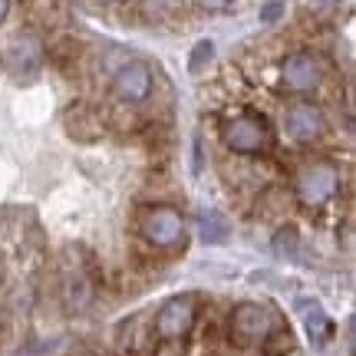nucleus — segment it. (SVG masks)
Returning a JSON list of instances; mask_svg holds the SVG:
<instances>
[{"label": "nucleus", "mask_w": 356, "mask_h": 356, "mask_svg": "<svg viewBox=\"0 0 356 356\" xmlns=\"http://www.w3.org/2000/svg\"><path fill=\"white\" fill-rule=\"evenodd\" d=\"M340 185H343V172L337 162H327V159H317V162H307L297 178H293V198L307 208H323L330 204L337 195H340Z\"/></svg>", "instance_id": "7ed1b4c3"}, {"label": "nucleus", "mask_w": 356, "mask_h": 356, "mask_svg": "<svg viewBox=\"0 0 356 356\" xmlns=\"http://www.w3.org/2000/svg\"><path fill=\"white\" fill-rule=\"evenodd\" d=\"M274 17H277V3H270V7L264 10V20H274Z\"/></svg>", "instance_id": "412c9836"}, {"label": "nucleus", "mask_w": 356, "mask_h": 356, "mask_svg": "<svg viewBox=\"0 0 356 356\" xmlns=\"http://www.w3.org/2000/svg\"><path fill=\"white\" fill-rule=\"evenodd\" d=\"M0 60L7 70L13 73H33L43 60H47V47H43V37L37 30H17L3 40L0 47Z\"/></svg>", "instance_id": "6e6552de"}, {"label": "nucleus", "mask_w": 356, "mask_h": 356, "mask_svg": "<svg viewBox=\"0 0 356 356\" xmlns=\"http://www.w3.org/2000/svg\"><path fill=\"white\" fill-rule=\"evenodd\" d=\"M86 356H92V353H86Z\"/></svg>", "instance_id": "5701e85b"}, {"label": "nucleus", "mask_w": 356, "mask_h": 356, "mask_svg": "<svg viewBox=\"0 0 356 356\" xmlns=\"http://www.w3.org/2000/svg\"><path fill=\"white\" fill-rule=\"evenodd\" d=\"M280 126L293 145H314L327 136V115L314 102H293V106H287Z\"/></svg>", "instance_id": "0eeeda50"}, {"label": "nucleus", "mask_w": 356, "mask_h": 356, "mask_svg": "<svg viewBox=\"0 0 356 356\" xmlns=\"http://www.w3.org/2000/svg\"><path fill=\"white\" fill-rule=\"evenodd\" d=\"M102 3H122V0H102Z\"/></svg>", "instance_id": "4be33fe9"}, {"label": "nucleus", "mask_w": 356, "mask_h": 356, "mask_svg": "<svg viewBox=\"0 0 356 356\" xmlns=\"http://www.w3.org/2000/svg\"><path fill=\"white\" fill-rule=\"evenodd\" d=\"M63 129L73 142H83V145H92L99 142L106 132H109V122H106V113L89 106V102H73L63 113Z\"/></svg>", "instance_id": "1a4fd4ad"}, {"label": "nucleus", "mask_w": 356, "mask_h": 356, "mask_svg": "<svg viewBox=\"0 0 356 356\" xmlns=\"http://www.w3.org/2000/svg\"><path fill=\"white\" fill-rule=\"evenodd\" d=\"M198 323V300L185 293V297H172L168 304L152 317V333L155 340H185Z\"/></svg>", "instance_id": "423d86ee"}, {"label": "nucleus", "mask_w": 356, "mask_h": 356, "mask_svg": "<svg viewBox=\"0 0 356 356\" xmlns=\"http://www.w3.org/2000/svg\"><path fill=\"white\" fill-rule=\"evenodd\" d=\"M280 83L291 96H310L323 86V63L310 50H293L280 63Z\"/></svg>", "instance_id": "39448f33"}, {"label": "nucleus", "mask_w": 356, "mask_h": 356, "mask_svg": "<svg viewBox=\"0 0 356 356\" xmlns=\"http://www.w3.org/2000/svg\"><path fill=\"white\" fill-rule=\"evenodd\" d=\"M113 96L122 106H139L152 96V70L145 63H122L113 76Z\"/></svg>", "instance_id": "9d476101"}, {"label": "nucleus", "mask_w": 356, "mask_h": 356, "mask_svg": "<svg viewBox=\"0 0 356 356\" xmlns=\"http://www.w3.org/2000/svg\"><path fill=\"white\" fill-rule=\"evenodd\" d=\"M195 7L204 13H228L238 7V0H195Z\"/></svg>", "instance_id": "a211bd4d"}, {"label": "nucleus", "mask_w": 356, "mask_h": 356, "mask_svg": "<svg viewBox=\"0 0 356 356\" xmlns=\"http://www.w3.org/2000/svg\"><path fill=\"white\" fill-rule=\"evenodd\" d=\"M208 60H211V43H208V40H202V43L195 47V53H191V70H195V73H202Z\"/></svg>", "instance_id": "6ab92c4d"}, {"label": "nucleus", "mask_w": 356, "mask_h": 356, "mask_svg": "<svg viewBox=\"0 0 356 356\" xmlns=\"http://www.w3.org/2000/svg\"><path fill=\"white\" fill-rule=\"evenodd\" d=\"M122 346H126L132 356H149V350L155 346L152 323H145L142 317H136L132 323H126V327H122Z\"/></svg>", "instance_id": "f8f14e48"}, {"label": "nucleus", "mask_w": 356, "mask_h": 356, "mask_svg": "<svg viewBox=\"0 0 356 356\" xmlns=\"http://www.w3.org/2000/svg\"><path fill=\"white\" fill-rule=\"evenodd\" d=\"M261 346H264V356H287L293 353V333L287 327H274Z\"/></svg>", "instance_id": "4468645a"}, {"label": "nucleus", "mask_w": 356, "mask_h": 356, "mask_svg": "<svg viewBox=\"0 0 356 356\" xmlns=\"http://www.w3.org/2000/svg\"><path fill=\"white\" fill-rule=\"evenodd\" d=\"M274 251L284 257H297V251H300V234H297V228L280 225L277 234H274Z\"/></svg>", "instance_id": "2eb2a0df"}, {"label": "nucleus", "mask_w": 356, "mask_h": 356, "mask_svg": "<svg viewBox=\"0 0 356 356\" xmlns=\"http://www.w3.org/2000/svg\"><path fill=\"white\" fill-rule=\"evenodd\" d=\"M178 7V0H142V13L149 20H162Z\"/></svg>", "instance_id": "dca6fc26"}, {"label": "nucleus", "mask_w": 356, "mask_h": 356, "mask_svg": "<svg viewBox=\"0 0 356 356\" xmlns=\"http://www.w3.org/2000/svg\"><path fill=\"white\" fill-rule=\"evenodd\" d=\"M7 13H10V0H0V24L7 20Z\"/></svg>", "instance_id": "aec40b11"}, {"label": "nucleus", "mask_w": 356, "mask_h": 356, "mask_svg": "<svg viewBox=\"0 0 356 356\" xmlns=\"http://www.w3.org/2000/svg\"><path fill=\"white\" fill-rule=\"evenodd\" d=\"M221 145L234 155H264L274 149V129L264 115L257 113H234L221 119L218 126Z\"/></svg>", "instance_id": "f03ea898"}, {"label": "nucleus", "mask_w": 356, "mask_h": 356, "mask_svg": "<svg viewBox=\"0 0 356 356\" xmlns=\"http://www.w3.org/2000/svg\"><path fill=\"white\" fill-rule=\"evenodd\" d=\"M136 234L149 244L152 251H162V254H172L178 248H185V234H188V225H185V215L178 211L175 204H142L136 211Z\"/></svg>", "instance_id": "f257e3e1"}, {"label": "nucleus", "mask_w": 356, "mask_h": 356, "mask_svg": "<svg viewBox=\"0 0 356 356\" xmlns=\"http://www.w3.org/2000/svg\"><path fill=\"white\" fill-rule=\"evenodd\" d=\"M149 356H188V350H185V340H155Z\"/></svg>", "instance_id": "f3484780"}, {"label": "nucleus", "mask_w": 356, "mask_h": 356, "mask_svg": "<svg viewBox=\"0 0 356 356\" xmlns=\"http://www.w3.org/2000/svg\"><path fill=\"white\" fill-rule=\"evenodd\" d=\"M300 314H304V327L307 333H310V340L314 343H330L333 340V320L320 310V304H314V300H300Z\"/></svg>", "instance_id": "9b49d317"}, {"label": "nucleus", "mask_w": 356, "mask_h": 356, "mask_svg": "<svg viewBox=\"0 0 356 356\" xmlns=\"http://www.w3.org/2000/svg\"><path fill=\"white\" fill-rule=\"evenodd\" d=\"M198 238H202L208 248H218V244H225V241L231 238L228 218L221 215V211H202V215H198Z\"/></svg>", "instance_id": "ddd939ff"}, {"label": "nucleus", "mask_w": 356, "mask_h": 356, "mask_svg": "<svg viewBox=\"0 0 356 356\" xmlns=\"http://www.w3.org/2000/svg\"><path fill=\"white\" fill-rule=\"evenodd\" d=\"M277 327V317L270 314V307L264 304H238L231 310L228 323H225V333L228 340L238 350H251V346H261L267 340V333Z\"/></svg>", "instance_id": "20e7f679"}]
</instances>
